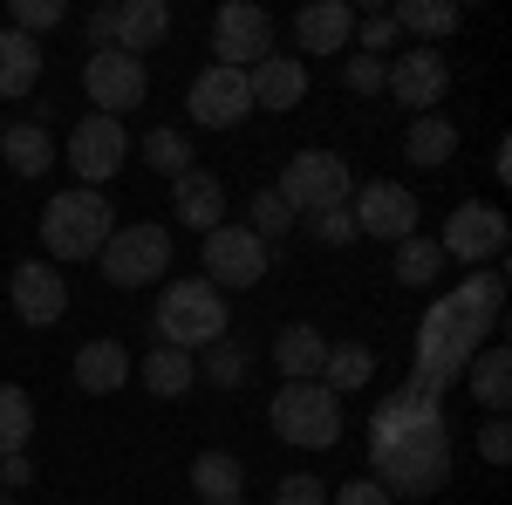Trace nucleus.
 <instances>
[{
  "label": "nucleus",
  "instance_id": "nucleus-1",
  "mask_svg": "<svg viewBox=\"0 0 512 505\" xmlns=\"http://www.w3.org/2000/svg\"><path fill=\"white\" fill-rule=\"evenodd\" d=\"M369 478L390 499H431L451 478V417L444 396H424L417 383H403L396 396L376 403L369 417Z\"/></svg>",
  "mask_w": 512,
  "mask_h": 505
},
{
  "label": "nucleus",
  "instance_id": "nucleus-2",
  "mask_svg": "<svg viewBox=\"0 0 512 505\" xmlns=\"http://www.w3.org/2000/svg\"><path fill=\"white\" fill-rule=\"evenodd\" d=\"M499 314H506V273H472L458 294H444L424 314V328H417V369H410V383L424 389V396H444L465 376L478 342L499 328Z\"/></svg>",
  "mask_w": 512,
  "mask_h": 505
},
{
  "label": "nucleus",
  "instance_id": "nucleus-3",
  "mask_svg": "<svg viewBox=\"0 0 512 505\" xmlns=\"http://www.w3.org/2000/svg\"><path fill=\"white\" fill-rule=\"evenodd\" d=\"M158 349H178V355H198L212 349L226 328H233V314H226V294L205 280V273H192V280H171L158 294Z\"/></svg>",
  "mask_w": 512,
  "mask_h": 505
},
{
  "label": "nucleus",
  "instance_id": "nucleus-4",
  "mask_svg": "<svg viewBox=\"0 0 512 505\" xmlns=\"http://www.w3.org/2000/svg\"><path fill=\"white\" fill-rule=\"evenodd\" d=\"M117 233V212H110V198L76 185V192H55L48 198V212H41V246H48V260H96L103 246Z\"/></svg>",
  "mask_w": 512,
  "mask_h": 505
},
{
  "label": "nucleus",
  "instance_id": "nucleus-5",
  "mask_svg": "<svg viewBox=\"0 0 512 505\" xmlns=\"http://www.w3.org/2000/svg\"><path fill=\"white\" fill-rule=\"evenodd\" d=\"M274 437L294 451H335L342 444V396L328 383H280Z\"/></svg>",
  "mask_w": 512,
  "mask_h": 505
},
{
  "label": "nucleus",
  "instance_id": "nucleus-6",
  "mask_svg": "<svg viewBox=\"0 0 512 505\" xmlns=\"http://www.w3.org/2000/svg\"><path fill=\"white\" fill-rule=\"evenodd\" d=\"M280 205L294 212V219H308V212H328V205H349L355 198V178L349 164L335 151H294L287 164H280Z\"/></svg>",
  "mask_w": 512,
  "mask_h": 505
},
{
  "label": "nucleus",
  "instance_id": "nucleus-7",
  "mask_svg": "<svg viewBox=\"0 0 512 505\" xmlns=\"http://www.w3.org/2000/svg\"><path fill=\"white\" fill-rule=\"evenodd\" d=\"M96 267H103V280L110 287H151L164 267H171V233L164 226H117L110 233V246L96 253Z\"/></svg>",
  "mask_w": 512,
  "mask_h": 505
},
{
  "label": "nucleus",
  "instance_id": "nucleus-8",
  "mask_svg": "<svg viewBox=\"0 0 512 505\" xmlns=\"http://www.w3.org/2000/svg\"><path fill=\"white\" fill-rule=\"evenodd\" d=\"M82 89H89L96 117H117L123 123V110H137V103H144L151 69H144L137 55H123V48H96V55H82Z\"/></svg>",
  "mask_w": 512,
  "mask_h": 505
},
{
  "label": "nucleus",
  "instance_id": "nucleus-9",
  "mask_svg": "<svg viewBox=\"0 0 512 505\" xmlns=\"http://www.w3.org/2000/svg\"><path fill=\"white\" fill-rule=\"evenodd\" d=\"M212 55H219V69H260L274 55V14L253 0H226L212 21Z\"/></svg>",
  "mask_w": 512,
  "mask_h": 505
},
{
  "label": "nucleus",
  "instance_id": "nucleus-10",
  "mask_svg": "<svg viewBox=\"0 0 512 505\" xmlns=\"http://www.w3.org/2000/svg\"><path fill=\"white\" fill-rule=\"evenodd\" d=\"M349 219H355V239H390V246H403V239L417 233V192L410 185H390V178H376V185H362V192L349 198Z\"/></svg>",
  "mask_w": 512,
  "mask_h": 505
},
{
  "label": "nucleus",
  "instance_id": "nucleus-11",
  "mask_svg": "<svg viewBox=\"0 0 512 505\" xmlns=\"http://www.w3.org/2000/svg\"><path fill=\"white\" fill-rule=\"evenodd\" d=\"M185 110H192L198 130H233V123L253 117V89H246V69H198L192 89H185Z\"/></svg>",
  "mask_w": 512,
  "mask_h": 505
},
{
  "label": "nucleus",
  "instance_id": "nucleus-12",
  "mask_svg": "<svg viewBox=\"0 0 512 505\" xmlns=\"http://www.w3.org/2000/svg\"><path fill=\"white\" fill-rule=\"evenodd\" d=\"M205 280L226 294V287H260L267 280V239H253L246 226H212L205 233Z\"/></svg>",
  "mask_w": 512,
  "mask_h": 505
},
{
  "label": "nucleus",
  "instance_id": "nucleus-13",
  "mask_svg": "<svg viewBox=\"0 0 512 505\" xmlns=\"http://www.w3.org/2000/svg\"><path fill=\"white\" fill-rule=\"evenodd\" d=\"M437 253H444V260H465V267H478V260H499V253H506V212H499V205H478V198H465V205L444 219Z\"/></svg>",
  "mask_w": 512,
  "mask_h": 505
},
{
  "label": "nucleus",
  "instance_id": "nucleus-14",
  "mask_svg": "<svg viewBox=\"0 0 512 505\" xmlns=\"http://www.w3.org/2000/svg\"><path fill=\"white\" fill-rule=\"evenodd\" d=\"M123 157H130V137H123L117 117H82L76 123V137H69V171H76L89 192H103V185L117 178Z\"/></svg>",
  "mask_w": 512,
  "mask_h": 505
},
{
  "label": "nucleus",
  "instance_id": "nucleus-15",
  "mask_svg": "<svg viewBox=\"0 0 512 505\" xmlns=\"http://www.w3.org/2000/svg\"><path fill=\"white\" fill-rule=\"evenodd\" d=\"M383 89H390L403 110L431 117L437 103H444V89H451V69H444V55H431V48H403L396 62H383Z\"/></svg>",
  "mask_w": 512,
  "mask_h": 505
},
{
  "label": "nucleus",
  "instance_id": "nucleus-16",
  "mask_svg": "<svg viewBox=\"0 0 512 505\" xmlns=\"http://www.w3.org/2000/svg\"><path fill=\"white\" fill-rule=\"evenodd\" d=\"M7 301H14V314L28 328H55L69 314V280L48 267V260H21V267L7 273Z\"/></svg>",
  "mask_w": 512,
  "mask_h": 505
},
{
  "label": "nucleus",
  "instance_id": "nucleus-17",
  "mask_svg": "<svg viewBox=\"0 0 512 505\" xmlns=\"http://www.w3.org/2000/svg\"><path fill=\"white\" fill-rule=\"evenodd\" d=\"M246 89H253V110H294V103L308 96V62L267 55L260 69H246Z\"/></svg>",
  "mask_w": 512,
  "mask_h": 505
},
{
  "label": "nucleus",
  "instance_id": "nucleus-18",
  "mask_svg": "<svg viewBox=\"0 0 512 505\" xmlns=\"http://www.w3.org/2000/svg\"><path fill=\"white\" fill-rule=\"evenodd\" d=\"M171 212L192 233H212V226H226V185L212 171H185V178H171Z\"/></svg>",
  "mask_w": 512,
  "mask_h": 505
},
{
  "label": "nucleus",
  "instance_id": "nucleus-19",
  "mask_svg": "<svg viewBox=\"0 0 512 505\" xmlns=\"http://www.w3.org/2000/svg\"><path fill=\"white\" fill-rule=\"evenodd\" d=\"M294 35H301L308 55H342L349 35H355V7H349V0H315V7H301Z\"/></svg>",
  "mask_w": 512,
  "mask_h": 505
},
{
  "label": "nucleus",
  "instance_id": "nucleus-20",
  "mask_svg": "<svg viewBox=\"0 0 512 505\" xmlns=\"http://www.w3.org/2000/svg\"><path fill=\"white\" fill-rule=\"evenodd\" d=\"M321 362H328L321 328L294 321V328H280V335H274V369L287 376V383H321Z\"/></svg>",
  "mask_w": 512,
  "mask_h": 505
},
{
  "label": "nucleus",
  "instance_id": "nucleus-21",
  "mask_svg": "<svg viewBox=\"0 0 512 505\" xmlns=\"http://www.w3.org/2000/svg\"><path fill=\"white\" fill-rule=\"evenodd\" d=\"M164 35H171V7H164V0H123L117 7V48L123 55L144 62Z\"/></svg>",
  "mask_w": 512,
  "mask_h": 505
},
{
  "label": "nucleus",
  "instance_id": "nucleus-22",
  "mask_svg": "<svg viewBox=\"0 0 512 505\" xmlns=\"http://www.w3.org/2000/svg\"><path fill=\"white\" fill-rule=\"evenodd\" d=\"M76 383L89 389V396H117V389L130 383V349H123V342H82Z\"/></svg>",
  "mask_w": 512,
  "mask_h": 505
},
{
  "label": "nucleus",
  "instance_id": "nucleus-23",
  "mask_svg": "<svg viewBox=\"0 0 512 505\" xmlns=\"http://www.w3.org/2000/svg\"><path fill=\"white\" fill-rule=\"evenodd\" d=\"M403 157L417 164V171H437V164H451L458 157V123L451 117H410V137H403Z\"/></svg>",
  "mask_w": 512,
  "mask_h": 505
},
{
  "label": "nucleus",
  "instance_id": "nucleus-24",
  "mask_svg": "<svg viewBox=\"0 0 512 505\" xmlns=\"http://www.w3.org/2000/svg\"><path fill=\"white\" fill-rule=\"evenodd\" d=\"M0 164L21 171V178H41V171L55 164V137H48L41 123H7V130H0Z\"/></svg>",
  "mask_w": 512,
  "mask_h": 505
},
{
  "label": "nucleus",
  "instance_id": "nucleus-25",
  "mask_svg": "<svg viewBox=\"0 0 512 505\" xmlns=\"http://www.w3.org/2000/svg\"><path fill=\"white\" fill-rule=\"evenodd\" d=\"M192 492L205 505H233L239 492H246V471H239V458H226V451H198L192 458Z\"/></svg>",
  "mask_w": 512,
  "mask_h": 505
},
{
  "label": "nucleus",
  "instance_id": "nucleus-26",
  "mask_svg": "<svg viewBox=\"0 0 512 505\" xmlns=\"http://www.w3.org/2000/svg\"><path fill=\"white\" fill-rule=\"evenodd\" d=\"M465 383H472V396L499 417V410L512 403V355L506 349H478L472 362H465Z\"/></svg>",
  "mask_w": 512,
  "mask_h": 505
},
{
  "label": "nucleus",
  "instance_id": "nucleus-27",
  "mask_svg": "<svg viewBox=\"0 0 512 505\" xmlns=\"http://www.w3.org/2000/svg\"><path fill=\"white\" fill-rule=\"evenodd\" d=\"M41 82V41L0 28V96H28Z\"/></svg>",
  "mask_w": 512,
  "mask_h": 505
},
{
  "label": "nucleus",
  "instance_id": "nucleus-28",
  "mask_svg": "<svg viewBox=\"0 0 512 505\" xmlns=\"http://www.w3.org/2000/svg\"><path fill=\"white\" fill-rule=\"evenodd\" d=\"M390 21H396V35H410L417 48H424V41L451 35V28H458L465 14H458L451 0H396V14H390Z\"/></svg>",
  "mask_w": 512,
  "mask_h": 505
},
{
  "label": "nucleus",
  "instance_id": "nucleus-29",
  "mask_svg": "<svg viewBox=\"0 0 512 505\" xmlns=\"http://www.w3.org/2000/svg\"><path fill=\"white\" fill-rule=\"evenodd\" d=\"M321 383L335 389V396H355V389H369V383H376V355L362 349V342H328Z\"/></svg>",
  "mask_w": 512,
  "mask_h": 505
},
{
  "label": "nucleus",
  "instance_id": "nucleus-30",
  "mask_svg": "<svg viewBox=\"0 0 512 505\" xmlns=\"http://www.w3.org/2000/svg\"><path fill=\"white\" fill-rule=\"evenodd\" d=\"M28 437H35V396L21 383H0V458L28 451Z\"/></svg>",
  "mask_w": 512,
  "mask_h": 505
},
{
  "label": "nucleus",
  "instance_id": "nucleus-31",
  "mask_svg": "<svg viewBox=\"0 0 512 505\" xmlns=\"http://www.w3.org/2000/svg\"><path fill=\"white\" fill-rule=\"evenodd\" d=\"M192 383H198L192 355H178V349H151V355H144V389H151V396L171 403V396H185Z\"/></svg>",
  "mask_w": 512,
  "mask_h": 505
},
{
  "label": "nucleus",
  "instance_id": "nucleus-32",
  "mask_svg": "<svg viewBox=\"0 0 512 505\" xmlns=\"http://www.w3.org/2000/svg\"><path fill=\"white\" fill-rule=\"evenodd\" d=\"M192 362H198V376H205L212 389H239V383H246V369H253V355L239 349L233 335H219V342H212V349H198Z\"/></svg>",
  "mask_w": 512,
  "mask_h": 505
},
{
  "label": "nucleus",
  "instance_id": "nucleus-33",
  "mask_svg": "<svg viewBox=\"0 0 512 505\" xmlns=\"http://www.w3.org/2000/svg\"><path fill=\"white\" fill-rule=\"evenodd\" d=\"M396 280L403 287H431L437 273H444V253H437V239H424V233H410L403 246H396Z\"/></svg>",
  "mask_w": 512,
  "mask_h": 505
},
{
  "label": "nucleus",
  "instance_id": "nucleus-34",
  "mask_svg": "<svg viewBox=\"0 0 512 505\" xmlns=\"http://www.w3.org/2000/svg\"><path fill=\"white\" fill-rule=\"evenodd\" d=\"M144 164L164 171V178H185V171H192V144H185V130H144Z\"/></svg>",
  "mask_w": 512,
  "mask_h": 505
},
{
  "label": "nucleus",
  "instance_id": "nucleus-35",
  "mask_svg": "<svg viewBox=\"0 0 512 505\" xmlns=\"http://www.w3.org/2000/svg\"><path fill=\"white\" fill-rule=\"evenodd\" d=\"M7 21H14V35L41 41L48 28H62V21H69V7H62V0H14V7H7Z\"/></svg>",
  "mask_w": 512,
  "mask_h": 505
},
{
  "label": "nucleus",
  "instance_id": "nucleus-36",
  "mask_svg": "<svg viewBox=\"0 0 512 505\" xmlns=\"http://www.w3.org/2000/svg\"><path fill=\"white\" fill-rule=\"evenodd\" d=\"M246 233H253V239H267V246L294 233V212L280 205V192H260V198H253V219H246Z\"/></svg>",
  "mask_w": 512,
  "mask_h": 505
},
{
  "label": "nucleus",
  "instance_id": "nucleus-37",
  "mask_svg": "<svg viewBox=\"0 0 512 505\" xmlns=\"http://www.w3.org/2000/svg\"><path fill=\"white\" fill-rule=\"evenodd\" d=\"M308 233H315L321 246H349V239H355L349 205H328V212H308Z\"/></svg>",
  "mask_w": 512,
  "mask_h": 505
},
{
  "label": "nucleus",
  "instance_id": "nucleus-38",
  "mask_svg": "<svg viewBox=\"0 0 512 505\" xmlns=\"http://www.w3.org/2000/svg\"><path fill=\"white\" fill-rule=\"evenodd\" d=\"M274 505H328V485L308 478V471H294V478H280V485H274Z\"/></svg>",
  "mask_w": 512,
  "mask_h": 505
},
{
  "label": "nucleus",
  "instance_id": "nucleus-39",
  "mask_svg": "<svg viewBox=\"0 0 512 505\" xmlns=\"http://www.w3.org/2000/svg\"><path fill=\"white\" fill-rule=\"evenodd\" d=\"M342 82H349L355 96H376V89H383V62H376V55H349V62H342Z\"/></svg>",
  "mask_w": 512,
  "mask_h": 505
},
{
  "label": "nucleus",
  "instance_id": "nucleus-40",
  "mask_svg": "<svg viewBox=\"0 0 512 505\" xmlns=\"http://www.w3.org/2000/svg\"><path fill=\"white\" fill-rule=\"evenodd\" d=\"M478 458H485V465H506L512 458V424L506 417H492V424L478 430Z\"/></svg>",
  "mask_w": 512,
  "mask_h": 505
},
{
  "label": "nucleus",
  "instance_id": "nucleus-41",
  "mask_svg": "<svg viewBox=\"0 0 512 505\" xmlns=\"http://www.w3.org/2000/svg\"><path fill=\"white\" fill-rule=\"evenodd\" d=\"M390 48H396V21H390V14H369V21H362V55L383 62Z\"/></svg>",
  "mask_w": 512,
  "mask_h": 505
},
{
  "label": "nucleus",
  "instance_id": "nucleus-42",
  "mask_svg": "<svg viewBox=\"0 0 512 505\" xmlns=\"http://www.w3.org/2000/svg\"><path fill=\"white\" fill-rule=\"evenodd\" d=\"M335 505H396V499H390V492H383V485H376V478H362V471H355L349 485L335 492Z\"/></svg>",
  "mask_w": 512,
  "mask_h": 505
},
{
  "label": "nucleus",
  "instance_id": "nucleus-43",
  "mask_svg": "<svg viewBox=\"0 0 512 505\" xmlns=\"http://www.w3.org/2000/svg\"><path fill=\"white\" fill-rule=\"evenodd\" d=\"M96 48H117V7H96L89 14V55Z\"/></svg>",
  "mask_w": 512,
  "mask_h": 505
},
{
  "label": "nucleus",
  "instance_id": "nucleus-44",
  "mask_svg": "<svg viewBox=\"0 0 512 505\" xmlns=\"http://www.w3.org/2000/svg\"><path fill=\"white\" fill-rule=\"evenodd\" d=\"M28 478H35V458H28V451L0 458V492H7V485H28Z\"/></svg>",
  "mask_w": 512,
  "mask_h": 505
},
{
  "label": "nucleus",
  "instance_id": "nucleus-45",
  "mask_svg": "<svg viewBox=\"0 0 512 505\" xmlns=\"http://www.w3.org/2000/svg\"><path fill=\"white\" fill-rule=\"evenodd\" d=\"M0 505H14V499H0Z\"/></svg>",
  "mask_w": 512,
  "mask_h": 505
},
{
  "label": "nucleus",
  "instance_id": "nucleus-46",
  "mask_svg": "<svg viewBox=\"0 0 512 505\" xmlns=\"http://www.w3.org/2000/svg\"><path fill=\"white\" fill-rule=\"evenodd\" d=\"M233 505H246V499H233Z\"/></svg>",
  "mask_w": 512,
  "mask_h": 505
}]
</instances>
